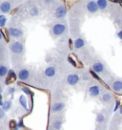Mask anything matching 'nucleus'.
<instances>
[{"instance_id":"2f4dec72","label":"nucleus","mask_w":122,"mask_h":130,"mask_svg":"<svg viewBox=\"0 0 122 130\" xmlns=\"http://www.w3.org/2000/svg\"><path fill=\"white\" fill-rule=\"evenodd\" d=\"M117 37L120 39V40H122V30L121 31H119V32H117Z\"/></svg>"},{"instance_id":"ddd939ff","label":"nucleus","mask_w":122,"mask_h":130,"mask_svg":"<svg viewBox=\"0 0 122 130\" xmlns=\"http://www.w3.org/2000/svg\"><path fill=\"white\" fill-rule=\"evenodd\" d=\"M113 100H114V96L110 92H105V93L102 94L101 97H100V101L103 103H110Z\"/></svg>"},{"instance_id":"7c9ffc66","label":"nucleus","mask_w":122,"mask_h":130,"mask_svg":"<svg viewBox=\"0 0 122 130\" xmlns=\"http://www.w3.org/2000/svg\"><path fill=\"white\" fill-rule=\"evenodd\" d=\"M118 107H120V102H118V101H116V102H115V107L114 108V112H115V111H116V110L118 109Z\"/></svg>"},{"instance_id":"423d86ee","label":"nucleus","mask_w":122,"mask_h":130,"mask_svg":"<svg viewBox=\"0 0 122 130\" xmlns=\"http://www.w3.org/2000/svg\"><path fill=\"white\" fill-rule=\"evenodd\" d=\"M63 122H64V118L62 116H56L52 121L51 128H52V130H61Z\"/></svg>"},{"instance_id":"4468645a","label":"nucleus","mask_w":122,"mask_h":130,"mask_svg":"<svg viewBox=\"0 0 122 130\" xmlns=\"http://www.w3.org/2000/svg\"><path fill=\"white\" fill-rule=\"evenodd\" d=\"M18 103H19V105L25 110V111H29V106H28V102H27V98L25 95H21L19 99H18Z\"/></svg>"},{"instance_id":"473e14b6","label":"nucleus","mask_w":122,"mask_h":130,"mask_svg":"<svg viewBox=\"0 0 122 130\" xmlns=\"http://www.w3.org/2000/svg\"><path fill=\"white\" fill-rule=\"evenodd\" d=\"M118 112H119V115H121L122 116V105L119 107V111H118Z\"/></svg>"},{"instance_id":"bb28decb","label":"nucleus","mask_w":122,"mask_h":130,"mask_svg":"<svg viewBox=\"0 0 122 130\" xmlns=\"http://www.w3.org/2000/svg\"><path fill=\"white\" fill-rule=\"evenodd\" d=\"M6 115H5V111L2 109V107L0 106V121H2L3 119H5Z\"/></svg>"},{"instance_id":"9d476101","label":"nucleus","mask_w":122,"mask_h":130,"mask_svg":"<svg viewBox=\"0 0 122 130\" xmlns=\"http://www.w3.org/2000/svg\"><path fill=\"white\" fill-rule=\"evenodd\" d=\"M86 9H87V12H89L90 14H94L99 11L97 3L95 1H88L87 4H86Z\"/></svg>"},{"instance_id":"a211bd4d","label":"nucleus","mask_w":122,"mask_h":130,"mask_svg":"<svg viewBox=\"0 0 122 130\" xmlns=\"http://www.w3.org/2000/svg\"><path fill=\"white\" fill-rule=\"evenodd\" d=\"M85 43H86L85 40L82 37H79L73 42V47H74V49H76V50H80V49H82L85 46Z\"/></svg>"},{"instance_id":"393cba45","label":"nucleus","mask_w":122,"mask_h":130,"mask_svg":"<svg viewBox=\"0 0 122 130\" xmlns=\"http://www.w3.org/2000/svg\"><path fill=\"white\" fill-rule=\"evenodd\" d=\"M7 23V18L6 16H4V14H0V27L3 28Z\"/></svg>"},{"instance_id":"4be33fe9","label":"nucleus","mask_w":122,"mask_h":130,"mask_svg":"<svg viewBox=\"0 0 122 130\" xmlns=\"http://www.w3.org/2000/svg\"><path fill=\"white\" fill-rule=\"evenodd\" d=\"M29 13H30V15L33 16V17H35L39 14V9L37 8L36 6H32L30 10H29Z\"/></svg>"},{"instance_id":"cd10ccee","label":"nucleus","mask_w":122,"mask_h":130,"mask_svg":"<svg viewBox=\"0 0 122 130\" xmlns=\"http://www.w3.org/2000/svg\"><path fill=\"white\" fill-rule=\"evenodd\" d=\"M14 93H15V88H14V87H9L8 88L9 95H13Z\"/></svg>"},{"instance_id":"9b49d317","label":"nucleus","mask_w":122,"mask_h":130,"mask_svg":"<svg viewBox=\"0 0 122 130\" xmlns=\"http://www.w3.org/2000/svg\"><path fill=\"white\" fill-rule=\"evenodd\" d=\"M100 90H101V87L98 84H93V85L90 86L89 89H88V95L91 98L98 97L100 94Z\"/></svg>"},{"instance_id":"6ab92c4d","label":"nucleus","mask_w":122,"mask_h":130,"mask_svg":"<svg viewBox=\"0 0 122 130\" xmlns=\"http://www.w3.org/2000/svg\"><path fill=\"white\" fill-rule=\"evenodd\" d=\"M9 73L8 66L4 63H0V78L7 77V75Z\"/></svg>"},{"instance_id":"39448f33","label":"nucleus","mask_w":122,"mask_h":130,"mask_svg":"<svg viewBox=\"0 0 122 130\" xmlns=\"http://www.w3.org/2000/svg\"><path fill=\"white\" fill-rule=\"evenodd\" d=\"M66 15H67V8L64 4L59 5L58 7L55 8L54 12H53V16L57 19H62Z\"/></svg>"},{"instance_id":"f257e3e1","label":"nucleus","mask_w":122,"mask_h":130,"mask_svg":"<svg viewBox=\"0 0 122 130\" xmlns=\"http://www.w3.org/2000/svg\"><path fill=\"white\" fill-rule=\"evenodd\" d=\"M9 50H10V52L13 56L22 57L24 55V51H25L24 43L22 41H14V42H12L10 44V46H9Z\"/></svg>"},{"instance_id":"aec40b11","label":"nucleus","mask_w":122,"mask_h":130,"mask_svg":"<svg viewBox=\"0 0 122 130\" xmlns=\"http://www.w3.org/2000/svg\"><path fill=\"white\" fill-rule=\"evenodd\" d=\"M96 3H97L98 9L101 11H105L108 7V1H106V0H98L96 1Z\"/></svg>"},{"instance_id":"c85d7f7f","label":"nucleus","mask_w":122,"mask_h":130,"mask_svg":"<svg viewBox=\"0 0 122 130\" xmlns=\"http://www.w3.org/2000/svg\"><path fill=\"white\" fill-rule=\"evenodd\" d=\"M17 127H18V129L24 127V124H23V120H22V119H20V120L18 121V122H17Z\"/></svg>"},{"instance_id":"c756f323","label":"nucleus","mask_w":122,"mask_h":130,"mask_svg":"<svg viewBox=\"0 0 122 130\" xmlns=\"http://www.w3.org/2000/svg\"><path fill=\"white\" fill-rule=\"evenodd\" d=\"M90 74H91V76H93V77H94L95 79H97V80L99 79V77H98L97 74L95 73V72H94V71H91V72H90Z\"/></svg>"},{"instance_id":"412c9836","label":"nucleus","mask_w":122,"mask_h":130,"mask_svg":"<svg viewBox=\"0 0 122 130\" xmlns=\"http://www.w3.org/2000/svg\"><path fill=\"white\" fill-rule=\"evenodd\" d=\"M96 122H97L98 124H101L103 122H105L106 121V116L105 114L103 113V112H99V113L96 115Z\"/></svg>"},{"instance_id":"f8f14e48","label":"nucleus","mask_w":122,"mask_h":130,"mask_svg":"<svg viewBox=\"0 0 122 130\" xmlns=\"http://www.w3.org/2000/svg\"><path fill=\"white\" fill-rule=\"evenodd\" d=\"M12 10V3L9 1H3L0 3V12L1 13H9Z\"/></svg>"},{"instance_id":"f704fd0d","label":"nucleus","mask_w":122,"mask_h":130,"mask_svg":"<svg viewBox=\"0 0 122 130\" xmlns=\"http://www.w3.org/2000/svg\"><path fill=\"white\" fill-rule=\"evenodd\" d=\"M2 91H3V87H2V85H1V83H0V94L2 93Z\"/></svg>"},{"instance_id":"7ed1b4c3","label":"nucleus","mask_w":122,"mask_h":130,"mask_svg":"<svg viewBox=\"0 0 122 130\" xmlns=\"http://www.w3.org/2000/svg\"><path fill=\"white\" fill-rule=\"evenodd\" d=\"M8 32L9 36L11 37H13V38H22L23 36H24V32H23V30L21 28H19L18 26H10L8 28Z\"/></svg>"},{"instance_id":"2eb2a0df","label":"nucleus","mask_w":122,"mask_h":130,"mask_svg":"<svg viewBox=\"0 0 122 130\" xmlns=\"http://www.w3.org/2000/svg\"><path fill=\"white\" fill-rule=\"evenodd\" d=\"M55 74H56V69H55L54 66H48V67L44 70V75L47 77H54Z\"/></svg>"},{"instance_id":"72a5a7b5","label":"nucleus","mask_w":122,"mask_h":130,"mask_svg":"<svg viewBox=\"0 0 122 130\" xmlns=\"http://www.w3.org/2000/svg\"><path fill=\"white\" fill-rule=\"evenodd\" d=\"M3 39V35H2V32H0V41Z\"/></svg>"},{"instance_id":"f3484780","label":"nucleus","mask_w":122,"mask_h":130,"mask_svg":"<svg viewBox=\"0 0 122 130\" xmlns=\"http://www.w3.org/2000/svg\"><path fill=\"white\" fill-rule=\"evenodd\" d=\"M112 88L114 92L116 93H121L122 92V80H119V79H116V80H114L113 83H112Z\"/></svg>"},{"instance_id":"6e6552de","label":"nucleus","mask_w":122,"mask_h":130,"mask_svg":"<svg viewBox=\"0 0 122 130\" xmlns=\"http://www.w3.org/2000/svg\"><path fill=\"white\" fill-rule=\"evenodd\" d=\"M93 71L99 75H106V67L100 61H95L93 63Z\"/></svg>"},{"instance_id":"dca6fc26","label":"nucleus","mask_w":122,"mask_h":130,"mask_svg":"<svg viewBox=\"0 0 122 130\" xmlns=\"http://www.w3.org/2000/svg\"><path fill=\"white\" fill-rule=\"evenodd\" d=\"M16 75L14 73V71L13 70H9V73L7 75V78H6V81H5V84H10V83H12L13 81L16 79Z\"/></svg>"},{"instance_id":"1a4fd4ad","label":"nucleus","mask_w":122,"mask_h":130,"mask_svg":"<svg viewBox=\"0 0 122 130\" xmlns=\"http://www.w3.org/2000/svg\"><path fill=\"white\" fill-rule=\"evenodd\" d=\"M66 81H67V83H68L69 85L75 86L78 82L80 81V77H79V75L76 73L70 74L69 76L67 77V78H66Z\"/></svg>"},{"instance_id":"20e7f679","label":"nucleus","mask_w":122,"mask_h":130,"mask_svg":"<svg viewBox=\"0 0 122 130\" xmlns=\"http://www.w3.org/2000/svg\"><path fill=\"white\" fill-rule=\"evenodd\" d=\"M31 76H32V73H31L30 69H28V68H22L17 73L18 79L22 81V82H27V81L30 80L31 79Z\"/></svg>"},{"instance_id":"0eeeda50","label":"nucleus","mask_w":122,"mask_h":130,"mask_svg":"<svg viewBox=\"0 0 122 130\" xmlns=\"http://www.w3.org/2000/svg\"><path fill=\"white\" fill-rule=\"evenodd\" d=\"M66 107V103L63 102H53L52 106H51V113L52 114H56L59 113L61 111L65 109Z\"/></svg>"},{"instance_id":"f03ea898","label":"nucleus","mask_w":122,"mask_h":130,"mask_svg":"<svg viewBox=\"0 0 122 130\" xmlns=\"http://www.w3.org/2000/svg\"><path fill=\"white\" fill-rule=\"evenodd\" d=\"M67 32V25L62 22H57L52 27V34L53 37H61Z\"/></svg>"},{"instance_id":"a878e982","label":"nucleus","mask_w":122,"mask_h":130,"mask_svg":"<svg viewBox=\"0 0 122 130\" xmlns=\"http://www.w3.org/2000/svg\"><path fill=\"white\" fill-rule=\"evenodd\" d=\"M21 91H22V92H24L27 96H32V91H31V89L28 88V87H25V86L21 87Z\"/></svg>"},{"instance_id":"b1692460","label":"nucleus","mask_w":122,"mask_h":130,"mask_svg":"<svg viewBox=\"0 0 122 130\" xmlns=\"http://www.w3.org/2000/svg\"><path fill=\"white\" fill-rule=\"evenodd\" d=\"M7 57V52L3 45H0V60H3Z\"/></svg>"},{"instance_id":"5701e85b","label":"nucleus","mask_w":122,"mask_h":130,"mask_svg":"<svg viewBox=\"0 0 122 130\" xmlns=\"http://www.w3.org/2000/svg\"><path fill=\"white\" fill-rule=\"evenodd\" d=\"M12 106V101H5V102H3V105L1 106V107H2V109L4 110L5 112H8V111L11 110Z\"/></svg>"}]
</instances>
